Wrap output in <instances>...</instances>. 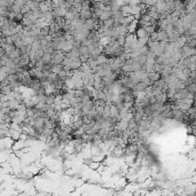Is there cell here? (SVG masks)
<instances>
[{"label":"cell","instance_id":"cell-1","mask_svg":"<svg viewBox=\"0 0 196 196\" xmlns=\"http://www.w3.org/2000/svg\"><path fill=\"white\" fill-rule=\"evenodd\" d=\"M88 1H90L91 4H93V2H96V0H88Z\"/></svg>","mask_w":196,"mask_h":196}]
</instances>
